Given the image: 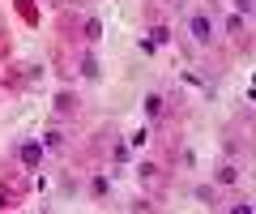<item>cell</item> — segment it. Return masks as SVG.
<instances>
[{
    "label": "cell",
    "mask_w": 256,
    "mask_h": 214,
    "mask_svg": "<svg viewBox=\"0 0 256 214\" xmlns=\"http://www.w3.org/2000/svg\"><path fill=\"white\" fill-rule=\"evenodd\" d=\"M38 141H43V150H64V133L60 129H47Z\"/></svg>",
    "instance_id": "8"
},
{
    "label": "cell",
    "mask_w": 256,
    "mask_h": 214,
    "mask_svg": "<svg viewBox=\"0 0 256 214\" xmlns=\"http://www.w3.org/2000/svg\"><path fill=\"white\" fill-rule=\"evenodd\" d=\"M184 30H188V39L196 47H214L218 43V18H214L210 9H192L188 22H184Z\"/></svg>",
    "instance_id": "1"
},
{
    "label": "cell",
    "mask_w": 256,
    "mask_h": 214,
    "mask_svg": "<svg viewBox=\"0 0 256 214\" xmlns=\"http://www.w3.org/2000/svg\"><path fill=\"white\" fill-rule=\"evenodd\" d=\"M244 30H248V18H239V13H230V18H226V39H230V43H235V47H252V35H244Z\"/></svg>",
    "instance_id": "3"
},
{
    "label": "cell",
    "mask_w": 256,
    "mask_h": 214,
    "mask_svg": "<svg viewBox=\"0 0 256 214\" xmlns=\"http://www.w3.org/2000/svg\"><path fill=\"white\" fill-rule=\"evenodd\" d=\"M137 180H141V184H158V180H162V167H158V163H141Z\"/></svg>",
    "instance_id": "5"
},
{
    "label": "cell",
    "mask_w": 256,
    "mask_h": 214,
    "mask_svg": "<svg viewBox=\"0 0 256 214\" xmlns=\"http://www.w3.org/2000/svg\"><path fill=\"white\" fill-rule=\"evenodd\" d=\"M82 77H86V82H98V60H94L90 52L82 56Z\"/></svg>",
    "instance_id": "9"
},
{
    "label": "cell",
    "mask_w": 256,
    "mask_h": 214,
    "mask_svg": "<svg viewBox=\"0 0 256 214\" xmlns=\"http://www.w3.org/2000/svg\"><path fill=\"white\" fill-rule=\"evenodd\" d=\"M218 5H222V0H205V9H210V13H218Z\"/></svg>",
    "instance_id": "15"
},
{
    "label": "cell",
    "mask_w": 256,
    "mask_h": 214,
    "mask_svg": "<svg viewBox=\"0 0 256 214\" xmlns=\"http://www.w3.org/2000/svg\"><path fill=\"white\" fill-rule=\"evenodd\" d=\"M82 39H86V43H98V39H102V22H98V18H86Z\"/></svg>",
    "instance_id": "6"
},
{
    "label": "cell",
    "mask_w": 256,
    "mask_h": 214,
    "mask_svg": "<svg viewBox=\"0 0 256 214\" xmlns=\"http://www.w3.org/2000/svg\"><path fill=\"white\" fill-rule=\"evenodd\" d=\"M175 5H188V0H175Z\"/></svg>",
    "instance_id": "16"
},
{
    "label": "cell",
    "mask_w": 256,
    "mask_h": 214,
    "mask_svg": "<svg viewBox=\"0 0 256 214\" xmlns=\"http://www.w3.org/2000/svg\"><path fill=\"white\" fill-rule=\"evenodd\" d=\"M141 107H146V116H150V120H158V116L166 112V99H162V94H158V90H150V94H146V103H141Z\"/></svg>",
    "instance_id": "4"
},
{
    "label": "cell",
    "mask_w": 256,
    "mask_h": 214,
    "mask_svg": "<svg viewBox=\"0 0 256 214\" xmlns=\"http://www.w3.org/2000/svg\"><path fill=\"white\" fill-rule=\"evenodd\" d=\"M56 112H60V116L73 112V94H60V99H56Z\"/></svg>",
    "instance_id": "13"
},
{
    "label": "cell",
    "mask_w": 256,
    "mask_h": 214,
    "mask_svg": "<svg viewBox=\"0 0 256 214\" xmlns=\"http://www.w3.org/2000/svg\"><path fill=\"white\" fill-rule=\"evenodd\" d=\"M13 201H18V193H4V188H0V210H9Z\"/></svg>",
    "instance_id": "14"
},
{
    "label": "cell",
    "mask_w": 256,
    "mask_h": 214,
    "mask_svg": "<svg viewBox=\"0 0 256 214\" xmlns=\"http://www.w3.org/2000/svg\"><path fill=\"white\" fill-rule=\"evenodd\" d=\"M43 154H47V150H43V141H38V137H22L18 163H22L26 171H38V167H43Z\"/></svg>",
    "instance_id": "2"
},
{
    "label": "cell",
    "mask_w": 256,
    "mask_h": 214,
    "mask_svg": "<svg viewBox=\"0 0 256 214\" xmlns=\"http://www.w3.org/2000/svg\"><path fill=\"white\" fill-rule=\"evenodd\" d=\"M111 193V180L107 176H94V197H107Z\"/></svg>",
    "instance_id": "12"
},
{
    "label": "cell",
    "mask_w": 256,
    "mask_h": 214,
    "mask_svg": "<svg viewBox=\"0 0 256 214\" xmlns=\"http://www.w3.org/2000/svg\"><path fill=\"white\" fill-rule=\"evenodd\" d=\"M235 13L239 18H256V0H235Z\"/></svg>",
    "instance_id": "11"
},
{
    "label": "cell",
    "mask_w": 256,
    "mask_h": 214,
    "mask_svg": "<svg viewBox=\"0 0 256 214\" xmlns=\"http://www.w3.org/2000/svg\"><path fill=\"white\" fill-rule=\"evenodd\" d=\"M235 180H239V167H235V163H222L218 176H214V184H235Z\"/></svg>",
    "instance_id": "7"
},
{
    "label": "cell",
    "mask_w": 256,
    "mask_h": 214,
    "mask_svg": "<svg viewBox=\"0 0 256 214\" xmlns=\"http://www.w3.org/2000/svg\"><path fill=\"white\" fill-rule=\"evenodd\" d=\"M222 214H256V205H252V201H230Z\"/></svg>",
    "instance_id": "10"
}]
</instances>
